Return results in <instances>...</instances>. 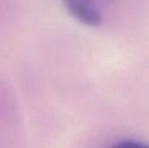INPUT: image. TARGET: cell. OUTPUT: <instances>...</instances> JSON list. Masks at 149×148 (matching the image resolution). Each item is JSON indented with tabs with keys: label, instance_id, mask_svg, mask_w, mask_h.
Masks as SVG:
<instances>
[{
	"label": "cell",
	"instance_id": "1",
	"mask_svg": "<svg viewBox=\"0 0 149 148\" xmlns=\"http://www.w3.org/2000/svg\"><path fill=\"white\" fill-rule=\"evenodd\" d=\"M62 1L68 13L80 24L90 28L101 25L103 17L100 0H62Z\"/></svg>",
	"mask_w": 149,
	"mask_h": 148
},
{
	"label": "cell",
	"instance_id": "2",
	"mask_svg": "<svg viewBox=\"0 0 149 148\" xmlns=\"http://www.w3.org/2000/svg\"><path fill=\"white\" fill-rule=\"evenodd\" d=\"M110 148H148V147L143 142L134 140V139H123V140L114 143Z\"/></svg>",
	"mask_w": 149,
	"mask_h": 148
}]
</instances>
